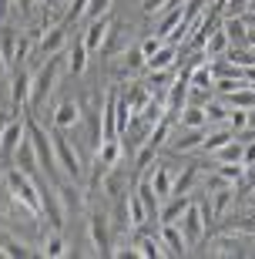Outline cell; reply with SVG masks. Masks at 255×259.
I'll return each mask as SVG.
<instances>
[{
    "label": "cell",
    "instance_id": "cell-1",
    "mask_svg": "<svg viewBox=\"0 0 255 259\" xmlns=\"http://www.w3.org/2000/svg\"><path fill=\"white\" fill-rule=\"evenodd\" d=\"M61 51L57 54H50L47 58V64H40L37 67V74L30 77V98H27V105H30V111H40L44 108V101H47L50 95H54V88H57V74H61Z\"/></svg>",
    "mask_w": 255,
    "mask_h": 259
},
{
    "label": "cell",
    "instance_id": "cell-2",
    "mask_svg": "<svg viewBox=\"0 0 255 259\" xmlns=\"http://www.w3.org/2000/svg\"><path fill=\"white\" fill-rule=\"evenodd\" d=\"M50 138H54V155H57V168L61 172H67V179H81L84 175V168H81V158H77L74 145H71V138L64 135V128H54L50 132Z\"/></svg>",
    "mask_w": 255,
    "mask_h": 259
},
{
    "label": "cell",
    "instance_id": "cell-3",
    "mask_svg": "<svg viewBox=\"0 0 255 259\" xmlns=\"http://www.w3.org/2000/svg\"><path fill=\"white\" fill-rule=\"evenodd\" d=\"M175 226H178V229H181V236H185V242H188V249H191V246H198V242L205 239L208 212L201 209V205H195V202H191L188 209L181 212V219L175 222Z\"/></svg>",
    "mask_w": 255,
    "mask_h": 259
},
{
    "label": "cell",
    "instance_id": "cell-4",
    "mask_svg": "<svg viewBox=\"0 0 255 259\" xmlns=\"http://www.w3.org/2000/svg\"><path fill=\"white\" fill-rule=\"evenodd\" d=\"M24 128H27V138L34 142V152H37L40 165L47 168V172H57V155H54V138H50L44 128L34 121V118H27L24 121Z\"/></svg>",
    "mask_w": 255,
    "mask_h": 259
},
{
    "label": "cell",
    "instance_id": "cell-5",
    "mask_svg": "<svg viewBox=\"0 0 255 259\" xmlns=\"http://www.w3.org/2000/svg\"><path fill=\"white\" fill-rule=\"evenodd\" d=\"M34 182H37V192H40V209L47 212V222L54 226V229H61L64 226V209H61V192H54L44 179H40L37 172H34Z\"/></svg>",
    "mask_w": 255,
    "mask_h": 259
},
{
    "label": "cell",
    "instance_id": "cell-6",
    "mask_svg": "<svg viewBox=\"0 0 255 259\" xmlns=\"http://www.w3.org/2000/svg\"><path fill=\"white\" fill-rule=\"evenodd\" d=\"M87 232H91V242H94V252L97 256H111V232H108V219H104L101 212H94L91 215V222H87Z\"/></svg>",
    "mask_w": 255,
    "mask_h": 259
},
{
    "label": "cell",
    "instance_id": "cell-7",
    "mask_svg": "<svg viewBox=\"0 0 255 259\" xmlns=\"http://www.w3.org/2000/svg\"><path fill=\"white\" fill-rule=\"evenodd\" d=\"M30 98V74L24 64H14V81H10V105L20 108Z\"/></svg>",
    "mask_w": 255,
    "mask_h": 259
},
{
    "label": "cell",
    "instance_id": "cell-8",
    "mask_svg": "<svg viewBox=\"0 0 255 259\" xmlns=\"http://www.w3.org/2000/svg\"><path fill=\"white\" fill-rule=\"evenodd\" d=\"M24 135H27V128H24V121H7V125L0 128V155H14L17 152V145L24 142Z\"/></svg>",
    "mask_w": 255,
    "mask_h": 259
},
{
    "label": "cell",
    "instance_id": "cell-9",
    "mask_svg": "<svg viewBox=\"0 0 255 259\" xmlns=\"http://www.w3.org/2000/svg\"><path fill=\"white\" fill-rule=\"evenodd\" d=\"M235 138V132L228 125H205V138H201V152H208V155H215L218 148L225 142H232Z\"/></svg>",
    "mask_w": 255,
    "mask_h": 259
},
{
    "label": "cell",
    "instance_id": "cell-10",
    "mask_svg": "<svg viewBox=\"0 0 255 259\" xmlns=\"http://www.w3.org/2000/svg\"><path fill=\"white\" fill-rule=\"evenodd\" d=\"M77 121H81V105L77 101H61V108L54 111V118H50V125L54 128H64V132H71V128H77Z\"/></svg>",
    "mask_w": 255,
    "mask_h": 259
},
{
    "label": "cell",
    "instance_id": "cell-11",
    "mask_svg": "<svg viewBox=\"0 0 255 259\" xmlns=\"http://www.w3.org/2000/svg\"><path fill=\"white\" fill-rule=\"evenodd\" d=\"M14 165H17L20 172H27V175L37 172L40 158H37V152H34V142H30L27 135H24V142H20V145H17V152H14Z\"/></svg>",
    "mask_w": 255,
    "mask_h": 259
},
{
    "label": "cell",
    "instance_id": "cell-12",
    "mask_svg": "<svg viewBox=\"0 0 255 259\" xmlns=\"http://www.w3.org/2000/svg\"><path fill=\"white\" fill-rule=\"evenodd\" d=\"M108 30H111V17H108V14H101V17L91 20V27H87V34L81 40L87 44V51H101L104 37H108Z\"/></svg>",
    "mask_w": 255,
    "mask_h": 259
},
{
    "label": "cell",
    "instance_id": "cell-13",
    "mask_svg": "<svg viewBox=\"0 0 255 259\" xmlns=\"http://www.w3.org/2000/svg\"><path fill=\"white\" fill-rule=\"evenodd\" d=\"M175 58H178V44H171V40H165L158 51H155L151 58L144 61V67L148 71H168L171 64H175Z\"/></svg>",
    "mask_w": 255,
    "mask_h": 259
},
{
    "label": "cell",
    "instance_id": "cell-14",
    "mask_svg": "<svg viewBox=\"0 0 255 259\" xmlns=\"http://www.w3.org/2000/svg\"><path fill=\"white\" fill-rule=\"evenodd\" d=\"M188 205H191L188 195H168V199H165V205L158 209V222H161V226H165V222H178L181 212L188 209Z\"/></svg>",
    "mask_w": 255,
    "mask_h": 259
},
{
    "label": "cell",
    "instance_id": "cell-15",
    "mask_svg": "<svg viewBox=\"0 0 255 259\" xmlns=\"http://www.w3.org/2000/svg\"><path fill=\"white\" fill-rule=\"evenodd\" d=\"M64 34H67V20H61V24H54V27H47V34L40 37V54H44V58H50V54H57V51L64 48Z\"/></svg>",
    "mask_w": 255,
    "mask_h": 259
},
{
    "label": "cell",
    "instance_id": "cell-16",
    "mask_svg": "<svg viewBox=\"0 0 255 259\" xmlns=\"http://www.w3.org/2000/svg\"><path fill=\"white\" fill-rule=\"evenodd\" d=\"M201 138H205V128H185V135H171L168 148L171 152H191V148H201Z\"/></svg>",
    "mask_w": 255,
    "mask_h": 259
},
{
    "label": "cell",
    "instance_id": "cell-17",
    "mask_svg": "<svg viewBox=\"0 0 255 259\" xmlns=\"http://www.w3.org/2000/svg\"><path fill=\"white\" fill-rule=\"evenodd\" d=\"M161 239H165L171 256H185V252H188V242H185V236H181V229L175 222H165V226H161Z\"/></svg>",
    "mask_w": 255,
    "mask_h": 259
},
{
    "label": "cell",
    "instance_id": "cell-18",
    "mask_svg": "<svg viewBox=\"0 0 255 259\" xmlns=\"http://www.w3.org/2000/svg\"><path fill=\"white\" fill-rule=\"evenodd\" d=\"M134 249H138V256H144V259H161V256H171L161 236H141V239L134 242Z\"/></svg>",
    "mask_w": 255,
    "mask_h": 259
},
{
    "label": "cell",
    "instance_id": "cell-19",
    "mask_svg": "<svg viewBox=\"0 0 255 259\" xmlns=\"http://www.w3.org/2000/svg\"><path fill=\"white\" fill-rule=\"evenodd\" d=\"M228 48H232V40H228V34H225L222 27L208 30V40H205V54H208V61L225 58V54H228Z\"/></svg>",
    "mask_w": 255,
    "mask_h": 259
},
{
    "label": "cell",
    "instance_id": "cell-20",
    "mask_svg": "<svg viewBox=\"0 0 255 259\" xmlns=\"http://www.w3.org/2000/svg\"><path fill=\"white\" fill-rule=\"evenodd\" d=\"M222 30L228 34V40H232V48H245L248 44V24H245V17H225V24H222Z\"/></svg>",
    "mask_w": 255,
    "mask_h": 259
},
{
    "label": "cell",
    "instance_id": "cell-21",
    "mask_svg": "<svg viewBox=\"0 0 255 259\" xmlns=\"http://www.w3.org/2000/svg\"><path fill=\"white\" fill-rule=\"evenodd\" d=\"M148 182H151L155 195L165 202V199L171 195V182H175V179H171V168H165V165H155V172H151V179H148Z\"/></svg>",
    "mask_w": 255,
    "mask_h": 259
},
{
    "label": "cell",
    "instance_id": "cell-22",
    "mask_svg": "<svg viewBox=\"0 0 255 259\" xmlns=\"http://www.w3.org/2000/svg\"><path fill=\"white\" fill-rule=\"evenodd\" d=\"M134 192H138V199L144 202V212H148V222L151 219H158V209H161V199L158 195H155V189H151V182H148V179H144V182H138V189H134Z\"/></svg>",
    "mask_w": 255,
    "mask_h": 259
},
{
    "label": "cell",
    "instance_id": "cell-23",
    "mask_svg": "<svg viewBox=\"0 0 255 259\" xmlns=\"http://www.w3.org/2000/svg\"><path fill=\"white\" fill-rule=\"evenodd\" d=\"M228 108H245V111H252L255 108V88L245 84V88H235V91H228L225 95Z\"/></svg>",
    "mask_w": 255,
    "mask_h": 259
},
{
    "label": "cell",
    "instance_id": "cell-24",
    "mask_svg": "<svg viewBox=\"0 0 255 259\" xmlns=\"http://www.w3.org/2000/svg\"><path fill=\"white\" fill-rule=\"evenodd\" d=\"M0 54L7 58V64H14L17 58V30L10 24H0Z\"/></svg>",
    "mask_w": 255,
    "mask_h": 259
},
{
    "label": "cell",
    "instance_id": "cell-25",
    "mask_svg": "<svg viewBox=\"0 0 255 259\" xmlns=\"http://www.w3.org/2000/svg\"><path fill=\"white\" fill-rule=\"evenodd\" d=\"M144 222H148L144 202L138 199V192H128V226H131V229H141Z\"/></svg>",
    "mask_w": 255,
    "mask_h": 259
},
{
    "label": "cell",
    "instance_id": "cell-26",
    "mask_svg": "<svg viewBox=\"0 0 255 259\" xmlns=\"http://www.w3.org/2000/svg\"><path fill=\"white\" fill-rule=\"evenodd\" d=\"M208 125V118H205V108L201 105H185L181 108V128H205Z\"/></svg>",
    "mask_w": 255,
    "mask_h": 259
},
{
    "label": "cell",
    "instance_id": "cell-27",
    "mask_svg": "<svg viewBox=\"0 0 255 259\" xmlns=\"http://www.w3.org/2000/svg\"><path fill=\"white\" fill-rule=\"evenodd\" d=\"M118 158H121V145L114 142V138H104V142L97 145V162H101L104 168H111V165H118Z\"/></svg>",
    "mask_w": 255,
    "mask_h": 259
},
{
    "label": "cell",
    "instance_id": "cell-28",
    "mask_svg": "<svg viewBox=\"0 0 255 259\" xmlns=\"http://www.w3.org/2000/svg\"><path fill=\"white\" fill-rule=\"evenodd\" d=\"M40 256H47V259L67 256V246H64V239H61V229H54L50 236H44V246H40Z\"/></svg>",
    "mask_w": 255,
    "mask_h": 259
},
{
    "label": "cell",
    "instance_id": "cell-29",
    "mask_svg": "<svg viewBox=\"0 0 255 259\" xmlns=\"http://www.w3.org/2000/svg\"><path fill=\"white\" fill-rule=\"evenodd\" d=\"M84 67H87V44L77 40L74 48H71V54H67V71H71V74H81Z\"/></svg>",
    "mask_w": 255,
    "mask_h": 259
},
{
    "label": "cell",
    "instance_id": "cell-30",
    "mask_svg": "<svg viewBox=\"0 0 255 259\" xmlns=\"http://www.w3.org/2000/svg\"><path fill=\"white\" fill-rule=\"evenodd\" d=\"M242 152H245V142L232 138V142H225L215 152V158H218V162H238V165H242Z\"/></svg>",
    "mask_w": 255,
    "mask_h": 259
},
{
    "label": "cell",
    "instance_id": "cell-31",
    "mask_svg": "<svg viewBox=\"0 0 255 259\" xmlns=\"http://www.w3.org/2000/svg\"><path fill=\"white\" fill-rule=\"evenodd\" d=\"M195 179H198V165H188V168L171 182V195H188V189L195 185Z\"/></svg>",
    "mask_w": 255,
    "mask_h": 259
},
{
    "label": "cell",
    "instance_id": "cell-32",
    "mask_svg": "<svg viewBox=\"0 0 255 259\" xmlns=\"http://www.w3.org/2000/svg\"><path fill=\"white\" fill-rule=\"evenodd\" d=\"M208 256H242V249H238V242L235 239H215V242H208Z\"/></svg>",
    "mask_w": 255,
    "mask_h": 259
},
{
    "label": "cell",
    "instance_id": "cell-33",
    "mask_svg": "<svg viewBox=\"0 0 255 259\" xmlns=\"http://www.w3.org/2000/svg\"><path fill=\"white\" fill-rule=\"evenodd\" d=\"M201 108H205L208 125H225V121H228V108H225V105H218V101H212V98H208Z\"/></svg>",
    "mask_w": 255,
    "mask_h": 259
},
{
    "label": "cell",
    "instance_id": "cell-34",
    "mask_svg": "<svg viewBox=\"0 0 255 259\" xmlns=\"http://www.w3.org/2000/svg\"><path fill=\"white\" fill-rule=\"evenodd\" d=\"M242 172H245V168H242L238 162H218V175H222L225 182H232V185L242 182Z\"/></svg>",
    "mask_w": 255,
    "mask_h": 259
},
{
    "label": "cell",
    "instance_id": "cell-35",
    "mask_svg": "<svg viewBox=\"0 0 255 259\" xmlns=\"http://www.w3.org/2000/svg\"><path fill=\"white\" fill-rule=\"evenodd\" d=\"M232 132H242V128H248V111L245 108H228V121H225Z\"/></svg>",
    "mask_w": 255,
    "mask_h": 259
},
{
    "label": "cell",
    "instance_id": "cell-36",
    "mask_svg": "<svg viewBox=\"0 0 255 259\" xmlns=\"http://www.w3.org/2000/svg\"><path fill=\"white\" fill-rule=\"evenodd\" d=\"M131 118H134V111L128 108V101H124V98H118V135H124V132H128Z\"/></svg>",
    "mask_w": 255,
    "mask_h": 259
},
{
    "label": "cell",
    "instance_id": "cell-37",
    "mask_svg": "<svg viewBox=\"0 0 255 259\" xmlns=\"http://www.w3.org/2000/svg\"><path fill=\"white\" fill-rule=\"evenodd\" d=\"M4 256L27 259V256H34V249H27V246H24V242H17V239H7V242H4Z\"/></svg>",
    "mask_w": 255,
    "mask_h": 259
},
{
    "label": "cell",
    "instance_id": "cell-38",
    "mask_svg": "<svg viewBox=\"0 0 255 259\" xmlns=\"http://www.w3.org/2000/svg\"><path fill=\"white\" fill-rule=\"evenodd\" d=\"M111 10V0H87V10H84V17H101V14H108Z\"/></svg>",
    "mask_w": 255,
    "mask_h": 259
},
{
    "label": "cell",
    "instance_id": "cell-39",
    "mask_svg": "<svg viewBox=\"0 0 255 259\" xmlns=\"http://www.w3.org/2000/svg\"><path fill=\"white\" fill-rule=\"evenodd\" d=\"M222 10H225V17H235V14L242 17V14L248 10V0H228V4H225Z\"/></svg>",
    "mask_w": 255,
    "mask_h": 259
},
{
    "label": "cell",
    "instance_id": "cell-40",
    "mask_svg": "<svg viewBox=\"0 0 255 259\" xmlns=\"http://www.w3.org/2000/svg\"><path fill=\"white\" fill-rule=\"evenodd\" d=\"M84 10H87V0H71V7H67V24L71 20H77V17H84Z\"/></svg>",
    "mask_w": 255,
    "mask_h": 259
},
{
    "label": "cell",
    "instance_id": "cell-41",
    "mask_svg": "<svg viewBox=\"0 0 255 259\" xmlns=\"http://www.w3.org/2000/svg\"><path fill=\"white\" fill-rule=\"evenodd\" d=\"M161 44H165V37H158V34H155V37H144V44H141V54H144V61L151 58V54L161 48Z\"/></svg>",
    "mask_w": 255,
    "mask_h": 259
},
{
    "label": "cell",
    "instance_id": "cell-42",
    "mask_svg": "<svg viewBox=\"0 0 255 259\" xmlns=\"http://www.w3.org/2000/svg\"><path fill=\"white\" fill-rule=\"evenodd\" d=\"M124 64H128V67H141L144 64L141 48H128V51H124Z\"/></svg>",
    "mask_w": 255,
    "mask_h": 259
},
{
    "label": "cell",
    "instance_id": "cell-43",
    "mask_svg": "<svg viewBox=\"0 0 255 259\" xmlns=\"http://www.w3.org/2000/svg\"><path fill=\"white\" fill-rule=\"evenodd\" d=\"M141 7H144V14H161V10L168 7V0H144Z\"/></svg>",
    "mask_w": 255,
    "mask_h": 259
},
{
    "label": "cell",
    "instance_id": "cell-44",
    "mask_svg": "<svg viewBox=\"0 0 255 259\" xmlns=\"http://www.w3.org/2000/svg\"><path fill=\"white\" fill-rule=\"evenodd\" d=\"M255 165V142H245V152H242V168Z\"/></svg>",
    "mask_w": 255,
    "mask_h": 259
},
{
    "label": "cell",
    "instance_id": "cell-45",
    "mask_svg": "<svg viewBox=\"0 0 255 259\" xmlns=\"http://www.w3.org/2000/svg\"><path fill=\"white\" fill-rule=\"evenodd\" d=\"M14 4H17V10L24 14V17H30V14H34V4H37V0H14Z\"/></svg>",
    "mask_w": 255,
    "mask_h": 259
},
{
    "label": "cell",
    "instance_id": "cell-46",
    "mask_svg": "<svg viewBox=\"0 0 255 259\" xmlns=\"http://www.w3.org/2000/svg\"><path fill=\"white\" fill-rule=\"evenodd\" d=\"M245 182L255 189V165H248V168H245Z\"/></svg>",
    "mask_w": 255,
    "mask_h": 259
},
{
    "label": "cell",
    "instance_id": "cell-47",
    "mask_svg": "<svg viewBox=\"0 0 255 259\" xmlns=\"http://www.w3.org/2000/svg\"><path fill=\"white\" fill-rule=\"evenodd\" d=\"M242 17H245V24H255V10H245Z\"/></svg>",
    "mask_w": 255,
    "mask_h": 259
},
{
    "label": "cell",
    "instance_id": "cell-48",
    "mask_svg": "<svg viewBox=\"0 0 255 259\" xmlns=\"http://www.w3.org/2000/svg\"><path fill=\"white\" fill-rule=\"evenodd\" d=\"M7 7H10V0H0V17H7Z\"/></svg>",
    "mask_w": 255,
    "mask_h": 259
},
{
    "label": "cell",
    "instance_id": "cell-49",
    "mask_svg": "<svg viewBox=\"0 0 255 259\" xmlns=\"http://www.w3.org/2000/svg\"><path fill=\"white\" fill-rule=\"evenodd\" d=\"M7 67H10V64H7V58H4V54H0V74H4V71H7Z\"/></svg>",
    "mask_w": 255,
    "mask_h": 259
},
{
    "label": "cell",
    "instance_id": "cell-50",
    "mask_svg": "<svg viewBox=\"0 0 255 259\" xmlns=\"http://www.w3.org/2000/svg\"><path fill=\"white\" fill-rule=\"evenodd\" d=\"M225 4H228V0H215V10H222V7H225Z\"/></svg>",
    "mask_w": 255,
    "mask_h": 259
},
{
    "label": "cell",
    "instance_id": "cell-51",
    "mask_svg": "<svg viewBox=\"0 0 255 259\" xmlns=\"http://www.w3.org/2000/svg\"><path fill=\"white\" fill-rule=\"evenodd\" d=\"M10 239V236H7V232H0V246H4V242H7Z\"/></svg>",
    "mask_w": 255,
    "mask_h": 259
},
{
    "label": "cell",
    "instance_id": "cell-52",
    "mask_svg": "<svg viewBox=\"0 0 255 259\" xmlns=\"http://www.w3.org/2000/svg\"><path fill=\"white\" fill-rule=\"evenodd\" d=\"M44 4H61V0H44Z\"/></svg>",
    "mask_w": 255,
    "mask_h": 259
},
{
    "label": "cell",
    "instance_id": "cell-53",
    "mask_svg": "<svg viewBox=\"0 0 255 259\" xmlns=\"http://www.w3.org/2000/svg\"><path fill=\"white\" fill-rule=\"evenodd\" d=\"M252 88H255V84H252Z\"/></svg>",
    "mask_w": 255,
    "mask_h": 259
}]
</instances>
